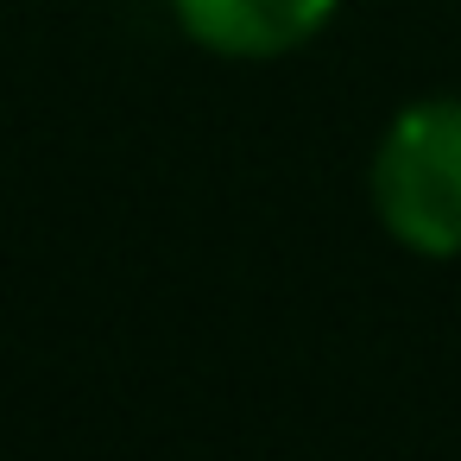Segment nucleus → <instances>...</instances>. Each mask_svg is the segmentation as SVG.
Segmentation results:
<instances>
[{
  "mask_svg": "<svg viewBox=\"0 0 461 461\" xmlns=\"http://www.w3.org/2000/svg\"><path fill=\"white\" fill-rule=\"evenodd\" d=\"M373 209L417 253H461V102H417L385 127Z\"/></svg>",
  "mask_w": 461,
  "mask_h": 461,
  "instance_id": "f257e3e1",
  "label": "nucleus"
},
{
  "mask_svg": "<svg viewBox=\"0 0 461 461\" xmlns=\"http://www.w3.org/2000/svg\"><path fill=\"white\" fill-rule=\"evenodd\" d=\"M177 26L221 58H278L316 39L335 0H171Z\"/></svg>",
  "mask_w": 461,
  "mask_h": 461,
  "instance_id": "f03ea898",
  "label": "nucleus"
}]
</instances>
